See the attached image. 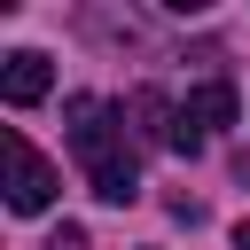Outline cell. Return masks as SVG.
I'll return each mask as SVG.
<instances>
[{
    "instance_id": "obj_5",
    "label": "cell",
    "mask_w": 250,
    "mask_h": 250,
    "mask_svg": "<svg viewBox=\"0 0 250 250\" xmlns=\"http://www.w3.org/2000/svg\"><path fill=\"white\" fill-rule=\"evenodd\" d=\"M47 250H86V234H78V227H55V234H47Z\"/></svg>"
},
{
    "instance_id": "obj_6",
    "label": "cell",
    "mask_w": 250,
    "mask_h": 250,
    "mask_svg": "<svg viewBox=\"0 0 250 250\" xmlns=\"http://www.w3.org/2000/svg\"><path fill=\"white\" fill-rule=\"evenodd\" d=\"M234 250H250V219H242V227H234Z\"/></svg>"
},
{
    "instance_id": "obj_4",
    "label": "cell",
    "mask_w": 250,
    "mask_h": 250,
    "mask_svg": "<svg viewBox=\"0 0 250 250\" xmlns=\"http://www.w3.org/2000/svg\"><path fill=\"white\" fill-rule=\"evenodd\" d=\"M47 86H55V70H47V55H39V47H16V55L0 62V102H8V109L47 102Z\"/></svg>"
},
{
    "instance_id": "obj_3",
    "label": "cell",
    "mask_w": 250,
    "mask_h": 250,
    "mask_svg": "<svg viewBox=\"0 0 250 250\" xmlns=\"http://www.w3.org/2000/svg\"><path fill=\"white\" fill-rule=\"evenodd\" d=\"M234 109H242V102H234V86H227V78H203V86H188V102H180V125H172V148H180V156H195L211 133H227V125H234Z\"/></svg>"
},
{
    "instance_id": "obj_2",
    "label": "cell",
    "mask_w": 250,
    "mask_h": 250,
    "mask_svg": "<svg viewBox=\"0 0 250 250\" xmlns=\"http://www.w3.org/2000/svg\"><path fill=\"white\" fill-rule=\"evenodd\" d=\"M0 188H8V211H23V219H31V211H47V203H55V188H62V180H55V164H47L16 125L0 133Z\"/></svg>"
},
{
    "instance_id": "obj_1",
    "label": "cell",
    "mask_w": 250,
    "mask_h": 250,
    "mask_svg": "<svg viewBox=\"0 0 250 250\" xmlns=\"http://www.w3.org/2000/svg\"><path fill=\"white\" fill-rule=\"evenodd\" d=\"M62 117H70V156H78L86 188L102 203H133L141 195V164H133V141H125V109L102 102V94H70Z\"/></svg>"
}]
</instances>
